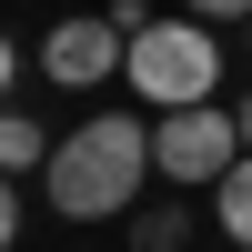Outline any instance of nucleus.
<instances>
[{
	"mask_svg": "<svg viewBox=\"0 0 252 252\" xmlns=\"http://www.w3.org/2000/svg\"><path fill=\"white\" fill-rule=\"evenodd\" d=\"M141 172H161V161H152V131H141L131 111H101V121H81V131H61L40 192H51L61 222H111V212L141 202Z\"/></svg>",
	"mask_w": 252,
	"mask_h": 252,
	"instance_id": "f257e3e1",
	"label": "nucleus"
},
{
	"mask_svg": "<svg viewBox=\"0 0 252 252\" xmlns=\"http://www.w3.org/2000/svg\"><path fill=\"white\" fill-rule=\"evenodd\" d=\"M121 81H131L152 111L212 101V91H222V40H212V20H152V31L131 40V61H121Z\"/></svg>",
	"mask_w": 252,
	"mask_h": 252,
	"instance_id": "f03ea898",
	"label": "nucleus"
},
{
	"mask_svg": "<svg viewBox=\"0 0 252 252\" xmlns=\"http://www.w3.org/2000/svg\"><path fill=\"white\" fill-rule=\"evenodd\" d=\"M152 161H161V182H222V172L242 161V121L212 111V101L161 111V121H152Z\"/></svg>",
	"mask_w": 252,
	"mask_h": 252,
	"instance_id": "7ed1b4c3",
	"label": "nucleus"
},
{
	"mask_svg": "<svg viewBox=\"0 0 252 252\" xmlns=\"http://www.w3.org/2000/svg\"><path fill=\"white\" fill-rule=\"evenodd\" d=\"M121 61H131V31H121L111 10L101 20H61V31L40 40V71H51L61 91H91V81H111Z\"/></svg>",
	"mask_w": 252,
	"mask_h": 252,
	"instance_id": "20e7f679",
	"label": "nucleus"
},
{
	"mask_svg": "<svg viewBox=\"0 0 252 252\" xmlns=\"http://www.w3.org/2000/svg\"><path fill=\"white\" fill-rule=\"evenodd\" d=\"M51 152H61V141L40 131L31 111H10V121H0V161H10V182H31V172H51Z\"/></svg>",
	"mask_w": 252,
	"mask_h": 252,
	"instance_id": "39448f33",
	"label": "nucleus"
},
{
	"mask_svg": "<svg viewBox=\"0 0 252 252\" xmlns=\"http://www.w3.org/2000/svg\"><path fill=\"white\" fill-rule=\"evenodd\" d=\"M212 192H222V242H242V252H252V152L212 182Z\"/></svg>",
	"mask_w": 252,
	"mask_h": 252,
	"instance_id": "423d86ee",
	"label": "nucleus"
},
{
	"mask_svg": "<svg viewBox=\"0 0 252 252\" xmlns=\"http://www.w3.org/2000/svg\"><path fill=\"white\" fill-rule=\"evenodd\" d=\"M182 232H192V212H172V202L131 212V252H182Z\"/></svg>",
	"mask_w": 252,
	"mask_h": 252,
	"instance_id": "0eeeda50",
	"label": "nucleus"
},
{
	"mask_svg": "<svg viewBox=\"0 0 252 252\" xmlns=\"http://www.w3.org/2000/svg\"><path fill=\"white\" fill-rule=\"evenodd\" d=\"M192 20H252V0H182Z\"/></svg>",
	"mask_w": 252,
	"mask_h": 252,
	"instance_id": "6e6552de",
	"label": "nucleus"
},
{
	"mask_svg": "<svg viewBox=\"0 0 252 252\" xmlns=\"http://www.w3.org/2000/svg\"><path fill=\"white\" fill-rule=\"evenodd\" d=\"M232 121H242V152H252V91H242V101H232Z\"/></svg>",
	"mask_w": 252,
	"mask_h": 252,
	"instance_id": "1a4fd4ad",
	"label": "nucleus"
},
{
	"mask_svg": "<svg viewBox=\"0 0 252 252\" xmlns=\"http://www.w3.org/2000/svg\"><path fill=\"white\" fill-rule=\"evenodd\" d=\"M242 40H252V20H242Z\"/></svg>",
	"mask_w": 252,
	"mask_h": 252,
	"instance_id": "9d476101",
	"label": "nucleus"
}]
</instances>
